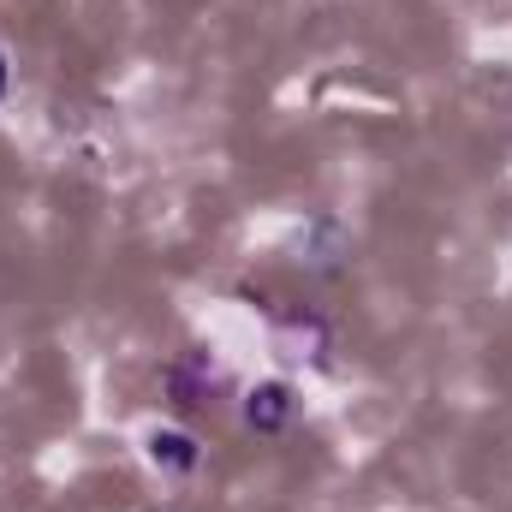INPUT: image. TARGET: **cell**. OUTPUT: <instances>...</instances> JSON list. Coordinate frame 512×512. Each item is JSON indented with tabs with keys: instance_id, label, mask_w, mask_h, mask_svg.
I'll return each mask as SVG.
<instances>
[{
	"instance_id": "cell-1",
	"label": "cell",
	"mask_w": 512,
	"mask_h": 512,
	"mask_svg": "<svg viewBox=\"0 0 512 512\" xmlns=\"http://www.w3.org/2000/svg\"><path fill=\"white\" fill-rule=\"evenodd\" d=\"M292 417V393L280 382H262V387H251V399H245V423L251 429H280Z\"/></svg>"
},
{
	"instance_id": "cell-2",
	"label": "cell",
	"mask_w": 512,
	"mask_h": 512,
	"mask_svg": "<svg viewBox=\"0 0 512 512\" xmlns=\"http://www.w3.org/2000/svg\"><path fill=\"white\" fill-rule=\"evenodd\" d=\"M149 459L167 465V471H191L197 465V441L179 435V429H161V435H149Z\"/></svg>"
},
{
	"instance_id": "cell-3",
	"label": "cell",
	"mask_w": 512,
	"mask_h": 512,
	"mask_svg": "<svg viewBox=\"0 0 512 512\" xmlns=\"http://www.w3.org/2000/svg\"><path fill=\"white\" fill-rule=\"evenodd\" d=\"M0 96H6V54H0Z\"/></svg>"
}]
</instances>
